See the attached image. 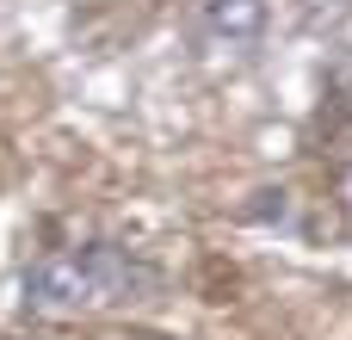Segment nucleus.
I'll return each mask as SVG.
<instances>
[{
    "mask_svg": "<svg viewBox=\"0 0 352 340\" xmlns=\"http://www.w3.org/2000/svg\"><path fill=\"white\" fill-rule=\"evenodd\" d=\"M136 340H167V334H136Z\"/></svg>",
    "mask_w": 352,
    "mask_h": 340,
    "instance_id": "obj_4",
    "label": "nucleus"
},
{
    "mask_svg": "<svg viewBox=\"0 0 352 340\" xmlns=\"http://www.w3.org/2000/svg\"><path fill=\"white\" fill-rule=\"evenodd\" d=\"M340 198H346V204H352V173H346V180H340Z\"/></svg>",
    "mask_w": 352,
    "mask_h": 340,
    "instance_id": "obj_3",
    "label": "nucleus"
},
{
    "mask_svg": "<svg viewBox=\"0 0 352 340\" xmlns=\"http://www.w3.org/2000/svg\"><path fill=\"white\" fill-rule=\"evenodd\" d=\"M192 25L217 50H254L266 31V0H192Z\"/></svg>",
    "mask_w": 352,
    "mask_h": 340,
    "instance_id": "obj_2",
    "label": "nucleus"
},
{
    "mask_svg": "<svg viewBox=\"0 0 352 340\" xmlns=\"http://www.w3.org/2000/svg\"><path fill=\"white\" fill-rule=\"evenodd\" d=\"M142 291H155V266L118 242H74V248H50L43 260L25 266V310L50 316V322H74L93 310H118L136 304Z\"/></svg>",
    "mask_w": 352,
    "mask_h": 340,
    "instance_id": "obj_1",
    "label": "nucleus"
}]
</instances>
